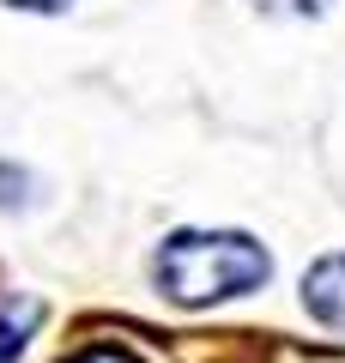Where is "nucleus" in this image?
Instances as JSON below:
<instances>
[{
    "mask_svg": "<svg viewBox=\"0 0 345 363\" xmlns=\"http://www.w3.org/2000/svg\"><path fill=\"white\" fill-rule=\"evenodd\" d=\"M152 279L170 303L206 309L224 297H248L273 279V255L248 230H176L152 260Z\"/></svg>",
    "mask_w": 345,
    "mask_h": 363,
    "instance_id": "obj_1",
    "label": "nucleus"
},
{
    "mask_svg": "<svg viewBox=\"0 0 345 363\" xmlns=\"http://www.w3.org/2000/svg\"><path fill=\"white\" fill-rule=\"evenodd\" d=\"M303 303H309V315L321 327L345 333V255H321L303 272Z\"/></svg>",
    "mask_w": 345,
    "mask_h": 363,
    "instance_id": "obj_2",
    "label": "nucleus"
},
{
    "mask_svg": "<svg viewBox=\"0 0 345 363\" xmlns=\"http://www.w3.org/2000/svg\"><path fill=\"white\" fill-rule=\"evenodd\" d=\"M37 321H43V303H6V309H0V363L25 357V339H31Z\"/></svg>",
    "mask_w": 345,
    "mask_h": 363,
    "instance_id": "obj_3",
    "label": "nucleus"
},
{
    "mask_svg": "<svg viewBox=\"0 0 345 363\" xmlns=\"http://www.w3.org/2000/svg\"><path fill=\"white\" fill-rule=\"evenodd\" d=\"M333 0H255V13L267 18H321Z\"/></svg>",
    "mask_w": 345,
    "mask_h": 363,
    "instance_id": "obj_4",
    "label": "nucleus"
},
{
    "mask_svg": "<svg viewBox=\"0 0 345 363\" xmlns=\"http://www.w3.org/2000/svg\"><path fill=\"white\" fill-rule=\"evenodd\" d=\"M61 363H140V357L121 351V345H85V351H73V357H61Z\"/></svg>",
    "mask_w": 345,
    "mask_h": 363,
    "instance_id": "obj_5",
    "label": "nucleus"
},
{
    "mask_svg": "<svg viewBox=\"0 0 345 363\" xmlns=\"http://www.w3.org/2000/svg\"><path fill=\"white\" fill-rule=\"evenodd\" d=\"M6 6H25V13H61L67 0H6Z\"/></svg>",
    "mask_w": 345,
    "mask_h": 363,
    "instance_id": "obj_6",
    "label": "nucleus"
}]
</instances>
